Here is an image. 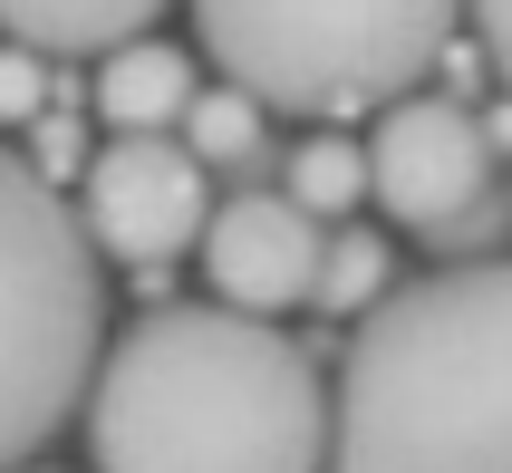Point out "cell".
<instances>
[{"label":"cell","mask_w":512,"mask_h":473,"mask_svg":"<svg viewBox=\"0 0 512 473\" xmlns=\"http://www.w3.org/2000/svg\"><path fill=\"white\" fill-rule=\"evenodd\" d=\"M97 473H329V387L271 319L145 309L87 387Z\"/></svg>","instance_id":"cell-1"},{"label":"cell","mask_w":512,"mask_h":473,"mask_svg":"<svg viewBox=\"0 0 512 473\" xmlns=\"http://www.w3.org/2000/svg\"><path fill=\"white\" fill-rule=\"evenodd\" d=\"M329 473H512V261L368 309L329 387Z\"/></svg>","instance_id":"cell-2"},{"label":"cell","mask_w":512,"mask_h":473,"mask_svg":"<svg viewBox=\"0 0 512 473\" xmlns=\"http://www.w3.org/2000/svg\"><path fill=\"white\" fill-rule=\"evenodd\" d=\"M97 358L107 280L78 203H58L49 174L0 145V473H29V454L87 406Z\"/></svg>","instance_id":"cell-3"},{"label":"cell","mask_w":512,"mask_h":473,"mask_svg":"<svg viewBox=\"0 0 512 473\" xmlns=\"http://www.w3.org/2000/svg\"><path fill=\"white\" fill-rule=\"evenodd\" d=\"M464 0H194V39L223 87L290 116H358L416 97L455 49Z\"/></svg>","instance_id":"cell-4"},{"label":"cell","mask_w":512,"mask_h":473,"mask_svg":"<svg viewBox=\"0 0 512 473\" xmlns=\"http://www.w3.org/2000/svg\"><path fill=\"white\" fill-rule=\"evenodd\" d=\"M368 194L397 213L406 232H474L493 203V145H484V116L455 107V97H397L377 107L368 126Z\"/></svg>","instance_id":"cell-5"},{"label":"cell","mask_w":512,"mask_h":473,"mask_svg":"<svg viewBox=\"0 0 512 473\" xmlns=\"http://www.w3.org/2000/svg\"><path fill=\"white\" fill-rule=\"evenodd\" d=\"M78 223H87V251H107L126 271H165L213 223V174L184 136H107L87 155Z\"/></svg>","instance_id":"cell-6"},{"label":"cell","mask_w":512,"mask_h":473,"mask_svg":"<svg viewBox=\"0 0 512 473\" xmlns=\"http://www.w3.org/2000/svg\"><path fill=\"white\" fill-rule=\"evenodd\" d=\"M203 280H213V309H242V319H281L319 290V251L329 232L300 213L290 194H232L213 203L203 223Z\"/></svg>","instance_id":"cell-7"},{"label":"cell","mask_w":512,"mask_h":473,"mask_svg":"<svg viewBox=\"0 0 512 473\" xmlns=\"http://www.w3.org/2000/svg\"><path fill=\"white\" fill-rule=\"evenodd\" d=\"M194 97H203L194 58L165 49V39H126V49H107V68H97V116H107L116 136H165V126H184Z\"/></svg>","instance_id":"cell-8"},{"label":"cell","mask_w":512,"mask_h":473,"mask_svg":"<svg viewBox=\"0 0 512 473\" xmlns=\"http://www.w3.org/2000/svg\"><path fill=\"white\" fill-rule=\"evenodd\" d=\"M174 0H0V29L10 49H126L165 20Z\"/></svg>","instance_id":"cell-9"},{"label":"cell","mask_w":512,"mask_h":473,"mask_svg":"<svg viewBox=\"0 0 512 473\" xmlns=\"http://www.w3.org/2000/svg\"><path fill=\"white\" fill-rule=\"evenodd\" d=\"M300 213H310L319 232H339L348 223V203H368V145H348V136H310L300 155H290V184H281Z\"/></svg>","instance_id":"cell-10"},{"label":"cell","mask_w":512,"mask_h":473,"mask_svg":"<svg viewBox=\"0 0 512 473\" xmlns=\"http://www.w3.org/2000/svg\"><path fill=\"white\" fill-rule=\"evenodd\" d=\"M387 290H397L387 242H377V232H358V223H339V232H329V251H319V290H310V300L339 309V319H368Z\"/></svg>","instance_id":"cell-11"},{"label":"cell","mask_w":512,"mask_h":473,"mask_svg":"<svg viewBox=\"0 0 512 473\" xmlns=\"http://www.w3.org/2000/svg\"><path fill=\"white\" fill-rule=\"evenodd\" d=\"M184 145L203 155V174L242 165V155H261V107L242 97V87H203L194 107H184Z\"/></svg>","instance_id":"cell-12"},{"label":"cell","mask_w":512,"mask_h":473,"mask_svg":"<svg viewBox=\"0 0 512 473\" xmlns=\"http://www.w3.org/2000/svg\"><path fill=\"white\" fill-rule=\"evenodd\" d=\"M49 58L39 49H0V126H39L49 116Z\"/></svg>","instance_id":"cell-13"},{"label":"cell","mask_w":512,"mask_h":473,"mask_svg":"<svg viewBox=\"0 0 512 473\" xmlns=\"http://www.w3.org/2000/svg\"><path fill=\"white\" fill-rule=\"evenodd\" d=\"M29 165H39V174H49V184H58V174H87V145H78V126H68V116H39V126H29Z\"/></svg>","instance_id":"cell-14"},{"label":"cell","mask_w":512,"mask_h":473,"mask_svg":"<svg viewBox=\"0 0 512 473\" xmlns=\"http://www.w3.org/2000/svg\"><path fill=\"white\" fill-rule=\"evenodd\" d=\"M464 20H474V49L493 58V78L512 87V0H464Z\"/></svg>","instance_id":"cell-15"},{"label":"cell","mask_w":512,"mask_h":473,"mask_svg":"<svg viewBox=\"0 0 512 473\" xmlns=\"http://www.w3.org/2000/svg\"><path fill=\"white\" fill-rule=\"evenodd\" d=\"M484 145H493V155H512V97H503V107H484Z\"/></svg>","instance_id":"cell-16"},{"label":"cell","mask_w":512,"mask_h":473,"mask_svg":"<svg viewBox=\"0 0 512 473\" xmlns=\"http://www.w3.org/2000/svg\"><path fill=\"white\" fill-rule=\"evenodd\" d=\"M29 473H39V464H29Z\"/></svg>","instance_id":"cell-17"}]
</instances>
